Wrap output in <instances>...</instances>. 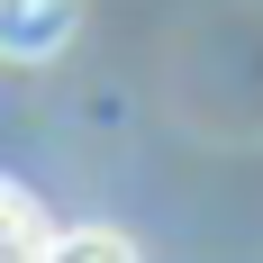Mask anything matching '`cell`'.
I'll return each mask as SVG.
<instances>
[{"label": "cell", "instance_id": "obj_2", "mask_svg": "<svg viewBox=\"0 0 263 263\" xmlns=\"http://www.w3.org/2000/svg\"><path fill=\"white\" fill-rule=\"evenodd\" d=\"M46 245V218H36V200H27L18 182H0V263H27Z\"/></svg>", "mask_w": 263, "mask_h": 263}, {"label": "cell", "instance_id": "obj_3", "mask_svg": "<svg viewBox=\"0 0 263 263\" xmlns=\"http://www.w3.org/2000/svg\"><path fill=\"white\" fill-rule=\"evenodd\" d=\"M36 254H54V263H82V254H136L127 236H109V227H64V236H46Z\"/></svg>", "mask_w": 263, "mask_h": 263}, {"label": "cell", "instance_id": "obj_1", "mask_svg": "<svg viewBox=\"0 0 263 263\" xmlns=\"http://www.w3.org/2000/svg\"><path fill=\"white\" fill-rule=\"evenodd\" d=\"M64 27H73V0H0V46L9 54L64 46Z\"/></svg>", "mask_w": 263, "mask_h": 263}]
</instances>
